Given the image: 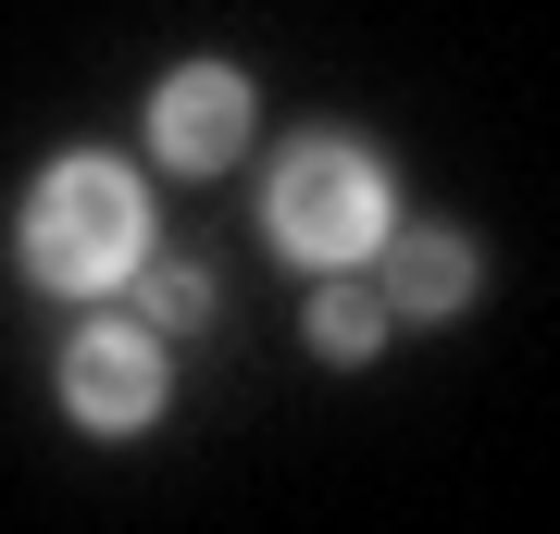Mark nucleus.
I'll use <instances>...</instances> for the list:
<instances>
[{"instance_id": "obj_6", "label": "nucleus", "mask_w": 560, "mask_h": 534, "mask_svg": "<svg viewBox=\"0 0 560 534\" xmlns=\"http://www.w3.org/2000/svg\"><path fill=\"white\" fill-rule=\"evenodd\" d=\"M386 336H399V311H386V298L361 286V274H324V286H312V360L361 373V360H374Z\"/></svg>"}, {"instance_id": "obj_4", "label": "nucleus", "mask_w": 560, "mask_h": 534, "mask_svg": "<svg viewBox=\"0 0 560 534\" xmlns=\"http://www.w3.org/2000/svg\"><path fill=\"white\" fill-rule=\"evenodd\" d=\"M249 124H261V99L237 62H175V75L150 87V150H162V175H224V162L249 150Z\"/></svg>"}, {"instance_id": "obj_2", "label": "nucleus", "mask_w": 560, "mask_h": 534, "mask_svg": "<svg viewBox=\"0 0 560 534\" xmlns=\"http://www.w3.org/2000/svg\"><path fill=\"white\" fill-rule=\"evenodd\" d=\"M261 237L300 261V274H361V261L399 237V187H386V162L361 138L312 124V138H287L275 175H261Z\"/></svg>"}, {"instance_id": "obj_3", "label": "nucleus", "mask_w": 560, "mask_h": 534, "mask_svg": "<svg viewBox=\"0 0 560 534\" xmlns=\"http://www.w3.org/2000/svg\"><path fill=\"white\" fill-rule=\"evenodd\" d=\"M175 373H162V336L138 311H88L75 336H62V423L75 436H150Z\"/></svg>"}, {"instance_id": "obj_1", "label": "nucleus", "mask_w": 560, "mask_h": 534, "mask_svg": "<svg viewBox=\"0 0 560 534\" xmlns=\"http://www.w3.org/2000/svg\"><path fill=\"white\" fill-rule=\"evenodd\" d=\"M13 261L38 298H125L150 261V187L125 175L113 150H62L38 162V187H25L13 212Z\"/></svg>"}, {"instance_id": "obj_7", "label": "nucleus", "mask_w": 560, "mask_h": 534, "mask_svg": "<svg viewBox=\"0 0 560 534\" xmlns=\"http://www.w3.org/2000/svg\"><path fill=\"white\" fill-rule=\"evenodd\" d=\"M125 298H138V323H150V336H200V323H212V274H200V261H138V286H125Z\"/></svg>"}, {"instance_id": "obj_5", "label": "nucleus", "mask_w": 560, "mask_h": 534, "mask_svg": "<svg viewBox=\"0 0 560 534\" xmlns=\"http://www.w3.org/2000/svg\"><path fill=\"white\" fill-rule=\"evenodd\" d=\"M386 249H399V261H386V286H374V298H386L399 323H460V311H474L486 249L460 237V224H399Z\"/></svg>"}]
</instances>
